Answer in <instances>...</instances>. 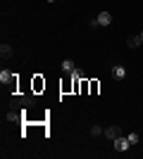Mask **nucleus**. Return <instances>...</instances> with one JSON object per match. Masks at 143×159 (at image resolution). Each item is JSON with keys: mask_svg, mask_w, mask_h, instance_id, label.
Listing matches in <instances>:
<instances>
[{"mask_svg": "<svg viewBox=\"0 0 143 159\" xmlns=\"http://www.w3.org/2000/svg\"><path fill=\"white\" fill-rule=\"evenodd\" d=\"M45 90V79H43L41 74H34V79H31V93H43Z\"/></svg>", "mask_w": 143, "mask_h": 159, "instance_id": "f257e3e1", "label": "nucleus"}, {"mask_svg": "<svg viewBox=\"0 0 143 159\" xmlns=\"http://www.w3.org/2000/svg\"><path fill=\"white\" fill-rule=\"evenodd\" d=\"M60 90H62V93H74V76H72V74L62 76V81H60Z\"/></svg>", "mask_w": 143, "mask_h": 159, "instance_id": "f03ea898", "label": "nucleus"}, {"mask_svg": "<svg viewBox=\"0 0 143 159\" xmlns=\"http://www.w3.org/2000/svg\"><path fill=\"white\" fill-rule=\"evenodd\" d=\"M115 143V147H117V152H126L131 147V143H129V138H124V135H119V138H115L112 140Z\"/></svg>", "mask_w": 143, "mask_h": 159, "instance_id": "7ed1b4c3", "label": "nucleus"}, {"mask_svg": "<svg viewBox=\"0 0 143 159\" xmlns=\"http://www.w3.org/2000/svg\"><path fill=\"white\" fill-rule=\"evenodd\" d=\"M12 55H14V50H12L10 43H2V45H0V57H2V62L12 60Z\"/></svg>", "mask_w": 143, "mask_h": 159, "instance_id": "20e7f679", "label": "nucleus"}, {"mask_svg": "<svg viewBox=\"0 0 143 159\" xmlns=\"http://www.w3.org/2000/svg\"><path fill=\"white\" fill-rule=\"evenodd\" d=\"M119 135H122V128L119 126H107L105 128V138L107 140H115V138H119Z\"/></svg>", "mask_w": 143, "mask_h": 159, "instance_id": "39448f33", "label": "nucleus"}, {"mask_svg": "<svg viewBox=\"0 0 143 159\" xmlns=\"http://www.w3.org/2000/svg\"><path fill=\"white\" fill-rule=\"evenodd\" d=\"M112 76H115L117 81H122L124 76H126V69H124L122 64H112Z\"/></svg>", "mask_w": 143, "mask_h": 159, "instance_id": "423d86ee", "label": "nucleus"}, {"mask_svg": "<svg viewBox=\"0 0 143 159\" xmlns=\"http://www.w3.org/2000/svg\"><path fill=\"white\" fill-rule=\"evenodd\" d=\"M98 24H100V26H110V24H112V14L110 12H100L98 14Z\"/></svg>", "mask_w": 143, "mask_h": 159, "instance_id": "0eeeda50", "label": "nucleus"}, {"mask_svg": "<svg viewBox=\"0 0 143 159\" xmlns=\"http://www.w3.org/2000/svg\"><path fill=\"white\" fill-rule=\"evenodd\" d=\"M98 93H100V81L91 79L88 81V95H98Z\"/></svg>", "mask_w": 143, "mask_h": 159, "instance_id": "6e6552de", "label": "nucleus"}, {"mask_svg": "<svg viewBox=\"0 0 143 159\" xmlns=\"http://www.w3.org/2000/svg\"><path fill=\"white\" fill-rule=\"evenodd\" d=\"M74 69H76L74 60H64V62H62V71H64V74H72Z\"/></svg>", "mask_w": 143, "mask_h": 159, "instance_id": "1a4fd4ad", "label": "nucleus"}, {"mask_svg": "<svg viewBox=\"0 0 143 159\" xmlns=\"http://www.w3.org/2000/svg\"><path fill=\"white\" fill-rule=\"evenodd\" d=\"M138 45H143L138 36H129V38H126V48H138Z\"/></svg>", "mask_w": 143, "mask_h": 159, "instance_id": "9d476101", "label": "nucleus"}, {"mask_svg": "<svg viewBox=\"0 0 143 159\" xmlns=\"http://www.w3.org/2000/svg\"><path fill=\"white\" fill-rule=\"evenodd\" d=\"M12 79V71H10V69H5V66H2V71H0V83H2V86H5L7 81Z\"/></svg>", "mask_w": 143, "mask_h": 159, "instance_id": "9b49d317", "label": "nucleus"}, {"mask_svg": "<svg viewBox=\"0 0 143 159\" xmlns=\"http://www.w3.org/2000/svg\"><path fill=\"white\" fill-rule=\"evenodd\" d=\"M91 135H93V138H98V135H105V131H102L100 126H91Z\"/></svg>", "mask_w": 143, "mask_h": 159, "instance_id": "f8f14e48", "label": "nucleus"}, {"mask_svg": "<svg viewBox=\"0 0 143 159\" xmlns=\"http://www.w3.org/2000/svg\"><path fill=\"white\" fill-rule=\"evenodd\" d=\"M72 76H74V79H86V74H83V69H79V66H76L74 71H72Z\"/></svg>", "mask_w": 143, "mask_h": 159, "instance_id": "ddd939ff", "label": "nucleus"}, {"mask_svg": "<svg viewBox=\"0 0 143 159\" xmlns=\"http://www.w3.org/2000/svg\"><path fill=\"white\" fill-rule=\"evenodd\" d=\"M7 86L12 88V90H17V74H12V79L7 81Z\"/></svg>", "mask_w": 143, "mask_h": 159, "instance_id": "4468645a", "label": "nucleus"}, {"mask_svg": "<svg viewBox=\"0 0 143 159\" xmlns=\"http://www.w3.org/2000/svg\"><path fill=\"white\" fill-rule=\"evenodd\" d=\"M88 93V79H81V95Z\"/></svg>", "mask_w": 143, "mask_h": 159, "instance_id": "2eb2a0df", "label": "nucleus"}, {"mask_svg": "<svg viewBox=\"0 0 143 159\" xmlns=\"http://www.w3.org/2000/svg\"><path fill=\"white\" fill-rule=\"evenodd\" d=\"M126 138H129V143H131V145H136V143H138V135H136V133H129Z\"/></svg>", "mask_w": 143, "mask_h": 159, "instance_id": "dca6fc26", "label": "nucleus"}, {"mask_svg": "<svg viewBox=\"0 0 143 159\" xmlns=\"http://www.w3.org/2000/svg\"><path fill=\"white\" fill-rule=\"evenodd\" d=\"M138 38H141V43H143V31H141V36H138Z\"/></svg>", "mask_w": 143, "mask_h": 159, "instance_id": "f3484780", "label": "nucleus"}, {"mask_svg": "<svg viewBox=\"0 0 143 159\" xmlns=\"http://www.w3.org/2000/svg\"><path fill=\"white\" fill-rule=\"evenodd\" d=\"M48 2H57V0H48Z\"/></svg>", "mask_w": 143, "mask_h": 159, "instance_id": "a211bd4d", "label": "nucleus"}]
</instances>
